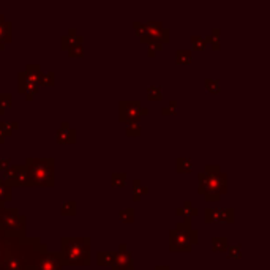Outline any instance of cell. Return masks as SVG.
Wrapping results in <instances>:
<instances>
[{
    "instance_id": "39",
    "label": "cell",
    "mask_w": 270,
    "mask_h": 270,
    "mask_svg": "<svg viewBox=\"0 0 270 270\" xmlns=\"http://www.w3.org/2000/svg\"><path fill=\"white\" fill-rule=\"evenodd\" d=\"M11 158H0V171H6L10 168Z\"/></svg>"
},
{
    "instance_id": "38",
    "label": "cell",
    "mask_w": 270,
    "mask_h": 270,
    "mask_svg": "<svg viewBox=\"0 0 270 270\" xmlns=\"http://www.w3.org/2000/svg\"><path fill=\"white\" fill-rule=\"evenodd\" d=\"M68 56L69 57H82L84 56V46H76V48H71L68 49Z\"/></svg>"
},
{
    "instance_id": "9",
    "label": "cell",
    "mask_w": 270,
    "mask_h": 270,
    "mask_svg": "<svg viewBox=\"0 0 270 270\" xmlns=\"http://www.w3.org/2000/svg\"><path fill=\"white\" fill-rule=\"evenodd\" d=\"M3 184L8 185L10 188L14 187H29V180H27V169L22 164V166H10L6 171H3L2 176Z\"/></svg>"
},
{
    "instance_id": "34",
    "label": "cell",
    "mask_w": 270,
    "mask_h": 270,
    "mask_svg": "<svg viewBox=\"0 0 270 270\" xmlns=\"http://www.w3.org/2000/svg\"><path fill=\"white\" fill-rule=\"evenodd\" d=\"M204 85H205L207 92H210V93H220V90H221L218 81H215V79H204Z\"/></svg>"
},
{
    "instance_id": "36",
    "label": "cell",
    "mask_w": 270,
    "mask_h": 270,
    "mask_svg": "<svg viewBox=\"0 0 270 270\" xmlns=\"http://www.w3.org/2000/svg\"><path fill=\"white\" fill-rule=\"evenodd\" d=\"M191 45H193L195 49L201 51V49H204L207 46V41L202 37H195V35H193V37H191Z\"/></svg>"
},
{
    "instance_id": "18",
    "label": "cell",
    "mask_w": 270,
    "mask_h": 270,
    "mask_svg": "<svg viewBox=\"0 0 270 270\" xmlns=\"http://www.w3.org/2000/svg\"><path fill=\"white\" fill-rule=\"evenodd\" d=\"M14 130H19V122H0V144H3L5 137L11 136Z\"/></svg>"
},
{
    "instance_id": "27",
    "label": "cell",
    "mask_w": 270,
    "mask_h": 270,
    "mask_svg": "<svg viewBox=\"0 0 270 270\" xmlns=\"http://www.w3.org/2000/svg\"><path fill=\"white\" fill-rule=\"evenodd\" d=\"M11 190L8 185L3 184V180L0 179V202H10L11 199H13V193H11Z\"/></svg>"
},
{
    "instance_id": "10",
    "label": "cell",
    "mask_w": 270,
    "mask_h": 270,
    "mask_svg": "<svg viewBox=\"0 0 270 270\" xmlns=\"http://www.w3.org/2000/svg\"><path fill=\"white\" fill-rule=\"evenodd\" d=\"M111 270H135L133 253L128 251L127 243H120L119 251L114 256V263L111 266Z\"/></svg>"
},
{
    "instance_id": "12",
    "label": "cell",
    "mask_w": 270,
    "mask_h": 270,
    "mask_svg": "<svg viewBox=\"0 0 270 270\" xmlns=\"http://www.w3.org/2000/svg\"><path fill=\"white\" fill-rule=\"evenodd\" d=\"M35 270H64L60 253L46 250L45 253L40 256L37 266H35Z\"/></svg>"
},
{
    "instance_id": "33",
    "label": "cell",
    "mask_w": 270,
    "mask_h": 270,
    "mask_svg": "<svg viewBox=\"0 0 270 270\" xmlns=\"http://www.w3.org/2000/svg\"><path fill=\"white\" fill-rule=\"evenodd\" d=\"M163 116H176L177 114V100H171L168 106L161 108Z\"/></svg>"
},
{
    "instance_id": "14",
    "label": "cell",
    "mask_w": 270,
    "mask_h": 270,
    "mask_svg": "<svg viewBox=\"0 0 270 270\" xmlns=\"http://www.w3.org/2000/svg\"><path fill=\"white\" fill-rule=\"evenodd\" d=\"M56 142L64 145V144H76L77 142V132L68 124V122H62L56 132Z\"/></svg>"
},
{
    "instance_id": "1",
    "label": "cell",
    "mask_w": 270,
    "mask_h": 270,
    "mask_svg": "<svg viewBox=\"0 0 270 270\" xmlns=\"http://www.w3.org/2000/svg\"><path fill=\"white\" fill-rule=\"evenodd\" d=\"M198 193L202 195L205 201L215 202L228 191V174L223 172L218 164H207L204 171L198 174Z\"/></svg>"
},
{
    "instance_id": "31",
    "label": "cell",
    "mask_w": 270,
    "mask_h": 270,
    "mask_svg": "<svg viewBox=\"0 0 270 270\" xmlns=\"http://www.w3.org/2000/svg\"><path fill=\"white\" fill-rule=\"evenodd\" d=\"M13 104V95L11 93H0V116L3 114L5 109L11 108Z\"/></svg>"
},
{
    "instance_id": "25",
    "label": "cell",
    "mask_w": 270,
    "mask_h": 270,
    "mask_svg": "<svg viewBox=\"0 0 270 270\" xmlns=\"http://www.w3.org/2000/svg\"><path fill=\"white\" fill-rule=\"evenodd\" d=\"M119 220L125 224H130L135 221V208L133 207H128V208H122L119 212Z\"/></svg>"
},
{
    "instance_id": "32",
    "label": "cell",
    "mask_w": 270,
    "mask_h": 270,
    "mask_svg": "<svg viewBox=\"0 0 270 270\" xmlns=\"http://www.w3.org/2000/svg\"><path fill=\"white\" fill-rule=\"evenodd\" d=\"M147 97L152 101H160L163 98V93H161V87L160 85H150L147 89Z\"/></svg>"
},
{
    "instance_id": "21",
    "label": "cell",
    "mask_w": 270,
    "mask_h": 270,
    "mask_svg": "<svg viewBox=\"0 0 270 270\" xmlns=\"http://www.w3.org/2000/svg\"><path fill=\"white\" fill-rule=\"evenodd\" d=\"M176 169L177 172H190L191 169H193V161H191L190 158H185V156H179V158L176 160Z\"/></svg>"
},
{
    "instance_id": "28",
    "label": "cell",
    "mask_w": 270,
    "mask_h": 270,
    "mask_svg": "<svg viewBox=\"0 0 270 270\" xmlns=\"http://www.w3.org/2000/svg\"><path fill=\"white\" fill-rule=\"evenodd\" d=\"M125 135L128 137H139V136H141V125H139V122H130V124H127Z\"/></svg>"
},
{
    "instance_id": "16",
    "label": "cell",
    "mask_w": 270,
    "mask_h": 270,
    "mask_svg": "<svg viewBox=\"0 0 270 270\" xmlns=\"http://www.w3.org/2000/svg\"><path fill=\"white\" fill-rule=\"evenodd\" d=\"M11 30H13L11 22L5 19L3 14H0V51L11 41Z\"/></svg>"
},
{
    "instance_id": "24",
    "label": "cell",
    "mask_w": 270,
    "mask_h": 270,
    "mask_svg": "<svg viewBox=\"0 0 270 270\" xmlns=\"http://www.w3.org/2000/svg\"><path fill=\"white\" fill-rule=\"evenodd\" d=\"M56 84V73L54 71H48V73H41L38 85L40 87H52Z\"/></svg>"
},
{
    "instance_id": "30",
    "label": "cell",
    "mask_w": 270,
    "mask_h": 270,
    "mask_svg": "<svg viewBox=\"0 0 270 270\" xmlns=\"http://www.w3.org/2000/svg\"><path fill=\"white\" fill-rule=\"evenodd\" d=\"M220 35H221V30L220 29H213L212 33L208 35V37H205V41L207 43H210L212 48L215 51H218L220 49Z\"/></svg>"
},
{
    "instance_id": "17",
    "label": "cell",
    "mask_w": 270,
    "mask_h": 270,
    "mask_svg": "<svg viewBox=\"0 0 270 270\" xmlns=\"http://www.w3.org/2000/svg\"><path fill=\"white\" fill-rule=\"evenodd\" d=\"M199 213V210L196 207H193V204H191L190 201H185L184 204H182L177 210H176V215L177 216H182L184 218V221L185 220H191L193 216H196Z\"/></svg>"
},
{
    "instance_id": "20",
    "label": "cell",
    "mask_w": 270,
    "mask_h": 270,
    "mask_svg": "<svg viewBox=\"0 0 270 270\" xmlns=\"http://www.w3.org/2000/svg\"><path fill=\"white\" fill-rule=\"evenodd\" d=\"M114 251H100L97 255V264L100 267H111L112 263H114Z\"/></svg>"
},
{
    "instance_id": "13",
    "label": "cell",
    "mask_w": 270,
    "mask_h": 270,
    "mask_svg": "<svg viewBox=\"0 0 270 270\" xmlns=\"http://www.w3.org/2000/svg\"><path fill=\"white\" fill-rule=\"evenodd\" d=\"M145 27H147V32H149V37H150L152 41L161 43V45L171 41V30H168L166 27H164L163 22L149 21V22H145Z\"/></svg>"
},
{
    "instance_id": "29",
    "label": "cell",
    "mask_w": 270,
    "mask_h": 270,
    "mask_svg": "<svg viewBox=\"0 0 270 270\" xmlns=\"http://www.w3.org/2000/svg\"><path fill=\"white\" fill-rule=\"evenodd\" d=\"M228 239L226 237H213L212 239V250L216 251V253H221V251H226L228 250Z\"/></svg>"
},
{
    "instance_id": "35",
    "label": "cell",
    "mask_w": 270,
    "mask_h": 270,
    "mask_svg": "<svg viewBox=\"0 0 270 270\" xmlns=\"http://www.w3.org/2000/svg\"><path fill=\"white\" fill-rule=\"evenodd\" d=\"M228 258H234V259H240L242 258V247L240 245H231L228 247Z\"/></svg>"
},
{
    "instance_id": "40",
    "label": "cell",
    "mask_w": 270,
    "mask_h": 270,
    "mask_svg": "<svg viewBox=\"0 0 270 270\" xmlns=\"http://www.w3.org/2000/svg\"><path fill=\"white\" fill-rule=\"evenodd\" d=\"M155 270H171V267L169 266H156Z\"/></svg>"
},
{
    "instance_id": "37",
    "label": "cell",
    "mask_w": 270,
    "mask_h": 270,
    "mask_svg": "<svg viewBox=\"0 0 270 270\" xmlns=\"http://www.w3.org/2000/svg\"><path fill=\"white\" fill-rule=\"evenodd\" d=\"M149 52H147V56L149 57H155V54H156V51H161V48H163V45L161 43H156V41H152V43H149Z\"/></svg>"
},
{
    "instance_id": "19",
    "label": "cell",
    "mask_w": 270,
    "mask_h": 270,
    "mask_svg": "<svg viewBox=\"0 0 270 270\" xmlns=\"http://www.w3.org/2000/svg\"><path fill=\"white\" fill-rule=\"evenodd\" d=\"M149 193V188H147L145 185H142L141 179H135L133 180V201L135 202H139L141 201V198L144 195Z\"/></svg>"
},
{
    "instance_id": "8",
    "label": "cell",
    "mask_w": 270,
    "mask_h": 270,
    "mask_svg": "<svg viewBox=\"0 0 270 270\" xmlns=\"http://www.w3.org/2000/svg\"><path fill=\"white\" fill-rule=\"evenodd\" d=\"M145 114H149V108L142 106L139 100H122L119 103V120L124 124L139 122Z\"/></svg>"
},
{
    "instance_id": "41",
    "label": "cell",
    "mask_w": 270,
    "mask_h": 270,
    "mask_svg": "<svg viewBox=\"0 0 270 270\" xmlns=\"http://www.w3.org/2000/svg\"><path fill=\"white\" fill-rule=\"evenodd\" d=\"M5 207V204H2V202H0V208H3Z\"/></svg>"
},
{
    "instance_id": "23",
    "label": "cell",
    "mask_w": 270,
    "mask_h": 270,
    "mask_svg": "<svg viewBox=\"0 0 270 270\" xmlns=\"http://www.w3.org/2000/svg\"><path fill=\"white\" fill-rule=\"evenodd\" d=\"M191 51L190 49H177L176 52V62L179 65H188L191 64Z\"/></svg>"
},
{
    "instance_id": "6",
    "label": "cell",
    "mask_w": 270,
    "mask_h": 270,
    "mask_svg": "<svg viewBox=\"0 0 270 270\" xmlns=\"http://www.w3.org/2000/svg\"><path fill=\"white\" fill-rule=\"evenodd\" d=\"M43 73V69L38 64H27L22 71L17 73V87H19V93L25 95V100L30 101L35 93H38L40 85L38 79Z\"/></svg>"
},
{
    "instance_id": "11",
    "label": "cell",
    "mask_w": 270,
    "mask_h": 270,
    "mask_svg": "<svg viewBox=\"0 0 270 270\" xmlns=\"http://www.w3.org/2000/svg\"><path fill=\"white\" fill-rule=\"evenodd\" d=\"M236 210L232 207L228 208H210L207 207L204 210V220L205 223H215V221H221V223H234L236 220Z\"/></svg>"
},
{
    "instance_id": "4",
    "label": "cell",
    "mask_w": 270,
    "mask_h": 270,
    "mask_svg": "<svg viewBox=\"0 0 270 270\" xmlns=\"http://www.w3.org/2000/svg\"><path fill=\"white\" fill-rule=\"evenodd\" d=\"M199 242V231L191 226V220L177 223L169 231V250L171 251H190Z\"/></svg>"
},
{
    "instance_id": "26",
    "label": "cell",
    "mask_w": 270,
    "mask_h": 270,
    "mask_svg": "<svg viewBox=\"0 0 270 270\" xmlns=\"http://www.w3.org/2000/svg\"><path fill=\"white\" fill-rule=\"evenodd\" d=\"M76 210H77V202L76 201H67L62 204L60 213H62V216H74Z\"/></svg>"
},
{
    "instance_id": "2",
    "label": "cell",
    "mask_w": 270,
    "mask_h": 270,
    "mask_svg": "<svg viewBox=\"0 0 270 270\" xmlns=\"http://www.w3.org/2000/svg\"><path fill=\"white\" fill-rule=\"evenodd\" d=\"M90 237H62L60 259L64 266H90Z\"/></svg>"
},
{
    "instance_id": "22",
    "label": "cell",
    "mask_w": 270,
    "mask_h": 270,
    "mask_svg": "<svg viewBox=\"0 0 270 270\" xmlns=\"http://www.w3.org/2000/svg\"><path fill=\"white\" fill-rule=\"evenodd\" d=\"M111 185L124 188L127 185V172H112L111 174Z\"/></svg>"
},
{
    "instance_id": "3",
    "label": "cell",
    "mask_w": 270,
    "mask_h": 270,
    "mask_svg": "<svg viewBox=\"0 0 270 270\" xmlns=\"http://www.w3.org/2000/svg\"><path fill=\"white\" fill-rule=\"evenodd\" d=\"M54 158H29L25 160L29 187L54 185Z\"/></svg>"
},
{
    "instance_id": "15",
    "label": "cell",
    "mask_w": 270,
    "mask_h": 270,
    "mask_svg": "<svg viewBox=\"0 0 270 270\" xmlns=\"http://www.w3.org/2000/svg\"><path fill=\"white\" fill-rule=\"evenodd\" d=\"M82 43H84V37L77 33L76 29H69L68 33L60 38V45H62V49H65V51L76 48V46H82Z\"/></svg>"
},
{
    "instance_id": "5",
    "label": "cell",
    "mask_w": 270,
    "mask_h": 270,
    "mask_svg": "<svg viewBox=\"0 0 270 270\" xmlns=\"http://www.w3.org/2000/svg\"><path fill=\"white\" fill-rule=\"evenodd\" d=\"M41 240L38 237H32L29 239L25 237H19V236H13V234L5 232L2 228H0V270H2V264L8 255L16 253V251H22L32 248L35 245H38Z\"/></svg>"
},
{
    "instance_id": "7",
    "label": "cell",
    "mask_w": 270,
    "mask_h": 270,
    "mask_svg": "<svg viewBox=\"0 0 270 270\" xmlns=\"http://www.w3.org/2000/svg\"><path fill=\"white\" fill-rule=\"evenodd\" d=\"M27 218L19 215V208H0V228L13 236L25 237Z\"/></svg>"
}]
</instances>
